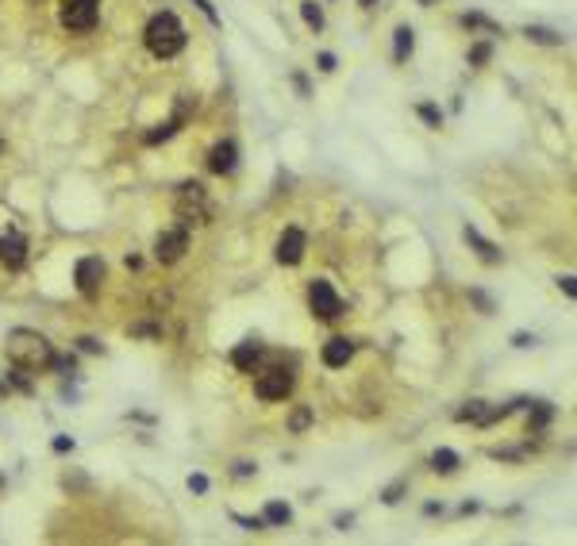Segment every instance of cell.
<instances>
[{"label": "cell", "instance_id": "6da1fadb", "mask_svg": "<svg viewBox=\"0 0 577 546\" xmlns=\"http://www.w3.org/2000/svg\"><path fill=\"white\" fill-rule=\"evenodd\" d=\"M4 351H8L12 366H23V370H47L54 361V346L47 342V335L31 331V327H12L8 339H4Z\"/></svg>", "mask_w": 577, "mask_h": 546}, {"label": "cell", "instance_id": "7a4b0ae2", "mask_svg": "<svg viewBox=\"0 0 577 546\" xmlns=\"http://www.w3.org/2000/svg\"><path fill=\"white\" fill-rule=\"evenodd\" d=\"M143 39H147V50L154 58H174V54L185 50V27H181V20L174 12H158V16H150Z\"/></svg>", "mask_w": 577, "mask_h": 546}, {"label": "cell", "instance_id": "3957f363", "mask_svg": "<svg viewBox=\"0 0 577 546\" xmlns=\"http://www.w3.org/2000/svg\"><path fill=\"white\" fill-rule=\"evenodd\" d=\"M177 215L185 219V224H208L212 219V204H208L204 196V185L200 181H185V185H177V200H174Z\"/></svg>", "mask_w": 577, "mask_h": 546}, {"label": "cell", "instance_id": "277c9868", "mask_svg": "<svg viewBox=\"0 0 577 546\" xmlns=\"http://www.w3.org/2000/svg\"><path fill=\"white\" fill-rule=\"evenodd\" d=\"M58 23L66 31H93L97 27V0H62Z\"/></svg>", "mask_w": 577, "mask_h": 546}, {"label": "cell", "instance_id": "5b68a950", "mask_svg": "<svg viewBox=\"0 0 577 546\" xmlns=\"http://www.w3.org/2000/svg\"><path fill=\"white\" fill-rule=\"evenodd\" d=\"M189 250V227L181 224V227H169V231H162L154 239V258L162 265H174V262H181V254Z\"/></svg>", "mask_w": 577, "mask_h": 546}, {"label": "cell", "instance_id": "8992f818", "mask_svg": "<svg viewBox=\"0 0 577 546\" xmlns=\"http://www.w3.org/2000/svg\"><path fill=\"white\" fill-rule=\"evenodd\" d=\"M308 308H312V316H320V320H339L342 316V300L327 281L308 285Z\"/></svg>", "mask_w": 577, "mask_h": 546}, {"label": "cell", "instance_id": "52a82bcc", "mask_svg": "<svg viewBox=\"0 0 577 546\" xmlns=\"http://www.w3.org/2000/svg\"><path fill=\"white\" fill-rule=\"evenodd\" d=\"M293 385H296V377L289 370H270L255 381V392H258V400H285L293 392Z\"/></svg>", "mask_w": 577, "mask_h": 546}, {"label": "cell", "instance_id": "ba28073f", "mask_svg": "<svg viewBox=\"0 0 577 546\" xmlns=\"http://www.w3.org/2000/svg\"><path fill=\"white\" fill-rule=\"evenodd\" d=\"M73 277H78V293L81 296H97L100 285H104V262H100V258H81Z\"/></svg>", "mask_w": 577, "mask_h": 546}, {"label": "cell", "instance_id": "9c48e42d", "mask_svg": "<svg viewBox=\"0 0 577 546\" xmlns=\"http://www.w3.org/2000/svg\"><path fill=\"white\" fill-rule=\"evenodd\" d=\"M23 262H27V239L20 231H4L0 235V265L20 270Z\"/></svg>", "mask_w": 577, "mask_h": 546}, {"label": "cell", "instance_id": "30bf717a", "mask_svg": "<svg viewBox=\"0 0 577 546\" xmlns=\"http://www.w3.org/2000/svg\"><path fill=\"white\" fill-rule=\"evenodd\" d=\"M304 243H308V239H304L301 227H289V231L277 239V262H281V265H296L304 258Z\"/></svg>", "mask_w": 577, "mask_h": 546}, {"label": "cell", "instance_id": "8fae6325", "mask_svg": "<svg viewBox=\"0 0 577 546\" xmlns=\"http://www.w3.org/2000/svg\"><path fill=\"white\" fill-rule=\"evenodd\" d=\"M235 162H239V147L231 143V139L215 143L212 154H208V169H212V174H231V169H235Z\"/></svg>", "mask_w": 577, "mask_h": 546}, {"label": "cell", "instance_id": "7c38bea8", "mask_svg": "<svg viewBox=\"0 0 577 546\" xmlns=\"http://www.w3.org/2000/svg\"><path fill=\"white\" fill-rule=\"evenodd\" d=\"M323 366H331V370H339V366H346V361L354 358V342L351 339H342V335H335L327 346H323Z\"/></svg>", "mask_w": 577, "mask_h": 546}, {"label": "cell", "instance_id": "4fadbf2b", "mask_svg": "<svg viewBox=\"0 0 577 546\" xmlns=\"http://www.w3.org/2000/svg\"><path fill=\"white\" fill-rule=\"evenodd\" d=\"M466 243H470V250H478V258L485 265H497L500 262V250H497V243H489V239H485V235L478 231V227H466Z\"/></svg>", "mask_w": 577, "mask_h": 546}, {"label": "cell", "instance_id": "5bb4252c", "mask_svg": "<svg viewBox=\"0 0 577 546\" xmlns=\"http://www.w3.org/2000/svg\"><path fill=\"white\" fill-rule=\"evenodd\" d=\"M258 354H262L258 339H243L235 351H231V366H235V370H243V373H250V370H255V361H258Z\"/></svg>", "mask_w": 577, "mask_h": 546}, {"label": "cell", "instance_id": "9a60e30c", "mask_svg": "<svg viewBox=\"0 0 577 546\" xmlns=\"http://www.w3.org/2000/svg\"><path fill=\"white\" fill-rule=\"evenodd\" d=\"M412 50H416V31H412L408 23H401V27L392 31V58H397V62H408Z\"/></svg>", "mask_w": 577, "mask_h": 546}, {"label": "cell", "instance_id": "2e32d148", "mask_svg": "<svg viewBox=\"0 0 577 546\" xmlns=\"http://www.w3.org/2000/svg\"><path fill=\"white\" fill-rule=\"evenodd\" d=\"M185 123V104L177 108V116L174 119H166V123H158L154 131H147V147H158V143H166V139H174L177 135V127Z\"/></svg>", "mask_w": 577, "mask_h": 546}, {"label": "cell", "instance_id": "e0dca14e", "mask_svg": "<svg viewBox=\"0 0 577 546\" xmlns=\"http://www.w3.org/2000/svg\"><path fill=\"white\" fill-rule=\"evenodd\" d=\"M262 519H266V523H274V527H285L289 519H293V508L281 504V500H270V504H266V512H262Z\"/></svg>", "mask_w": 577, "mask_h": 546}, {"label": "cell", "instance_id": "ac0fdd59", "mask_svg": "<svg viewBox=\"0 0 577 546\" xmlns=\"http://www.w3.org/2000/svg\"><path fill=\"white\" fill-rule=\"evenodd\" d=\"M431 469H435V473H454V469H458V454L447 450V447H439L435 454H431Z\"/></svg>", "mask_w": 577, "mask_h": 546}, {"label": "cell", "instance_id": "d6986e66", "mask_svg": "<svg viewBox=\"0 0 577 546\" xmlns=\"http://www.w3.org/2000/svg\"><path fill=\"white\" fill-rule=\"evenodd\" d=\"M531 408H535V416H531L528 431H531V435H539V431H543V427H547L550 420H554V408H550L547 400H535V404H531Z\"/></svg>", "mask_w": 577, "mask_h": 546}, {"label": "cell", "instance_id": "ffe728a7", "mask_svg": "<svg viewBox=\"0 0 577 546\" xmlns=\"http://www.w3.org/2000/svg\"><path fill=\"white\" fill-rule=\"evenodd\" d=\"M485 408H489L485 400H470L466 408H458V412H454V420H458V423H478L481 416H485Z\"/></svg>", "mask_w": 577, "mask_h": 546}, {"label": "cell", "instance_id": "44dd1931", "mask_svg": "<svg viewBox=\"0 0 577 546\" xmlns=\"http://www.w3.org/2000/svg\"><path fill=\"white\" fill-rule=\"evenodd\" d=\"M301 16H304V23H308L312 31L323 27V12H320V4H316V0H301Z\"/></svg>", "mask_w": 577, "mask_h": 546}, {"label": "cell", "instance_id": "7402d4cb", "mask_svg": "<svg viewBox=\"0 0 577 546\" xmlns=\"http://www.w3.org/2000/svg\"><path fill=\"white\" fill-rule=\"evenodd\" d=\"M523 35H528L531 43H543V47H558V43H562V35H558V31H550V27H528Z\"/></svg>", "mask_w": 577, "mask_h": 546}, {"label": "cell", "instance_id": "603a6c76", "mask_svg": "<svg viewBox=\"0 0 577 546\" xmlns=\"http://www.w3.org/2000/svg\"><path fill=\"white\" fill-rule=\"evenodd\" d=\"M404 492H408V477H397V481H392V485L381 492V500H385V504H401Z\"/></svg>", "mask_w": 577, "mask_h": 546}, {"label": "cell", "instance_id": "cb8c5ba5", "mask_svg": "<svg viewBox=\"0 0 577 546\" xmlns=\"http://www.w3.org/2000/svg\"><path fill=\"white\" fill-rule=\"evenodd\" d=\"M462 23H466V27H481V31H493V35H500V27H497L493 20H485L481 12H466V16H462Z\"/></svg>", "mask_w": 577, "mask_h": 546}, {"label": "cell", "instance_id": "d4e9b609", "mask_svg": "<svg viewBox=\"0 0 577 546\" xmlns=\"http://www.w3.org/2000/svg\"><path fill=\"white\" fill-rule=\"evenodd\" d=\"M231 519H235V523L243 527V531H262V527H266V519H262V516H239V512H231Z\"/></svg>", "mask_w": 577, "mask_h": 546}, {"label": "cell", "instance_id": "484cf974", "mask_svg": "<svg viewBox=\"0 0 577 546\" xmlns=\"http://www.w3.org/2000/svg\"><path fill=\"white\" fill-rule=\"evenodd\" d=\"M489 58H493V47H489V43H478V47L470 50V66H485Z\"/></svg>", "mask_w": 577, "mask_h": 546}, {"label": "cell", "instance_id": "4316f807", "mask_svg": "<svg viewBox=\"0 0 577 546\" xmlns=\"http://www.w3.org/2000/svg\"><path fill=\"white\" fill-rule=\"evenodd\" d=\"M416 112H420V116L427 119L431 127H443V112H439V108H435V104H420V108H416Z\"/></svg>", "mask_w": 577, "mask_h": 546}, {"label": "cell", "instance_id": "83f0119b", "mask_svg": "<svg viewBox=\"0 0 577 546\" xmlns=\"http://www.w3.org/2000/svg\"><path fill=\"white\" fill-rule=\"evenodd\" d=\"M470 300L481 308V316H493V300H489V293H481V289H470Z\"/></svg>", "mask_w": 577, "mask_h": 546}, {"label": "cell", "instance_id": "f1b7e54d", "mask_svg": "<svg viewBox=\"0 0 577 546\" xmlns=\"http://www.w3.org/2000/svg\"><path fill=\"white\" fill-rule=\"evenodd\" d=\"M23 373H27V370H23V366H16V370L8 373V381H12V385H16V389H20V392H31V381L23 377Z\"/></svg>", "mask_w": 577, "mask_h": 546}, {"label": "cell", "instance_id": "f546056e", "mask_svg": "<svg viewBox=\"0 0 577 546\" xmlns=\"http://www.w3.org/2000/svg\"><path fill=\"white\" fill-rule=\"evenodd\" d=\"M308 423H312V412H308V408H296V412H293V423H289V427H293V431H304Z\"/></svg>", "mask_w": 577, "mask_h": 546}, {"label": "cell", "instance_id": "4dcf8cb0", "mask_svg": "<svg viewBox=\"0 0 577 546\" xmlns=\"http://www.w3.org/2000/svg\"><path fill=\"white\" fill-rule=\"evenodd\" d=\"M131 335H147V339H158V335H162V327H154V323H135V327H131Z\"/></svg>", "mask_w": 577, "mask_h": 546}, {"label": "cell", "instance_id": "1f68e13d", "mask_svg": "<svg viewBox=\"0 0 577 546\" xmlns=\"http://www.w3.org/2000/svg\"><path fill=\"white\" fill-rule=\"evenodd\" d=\"M78 346H81L85 354H104V346H100V342L93 339V335H85V339H78Z\"/></svg>", "mask_w": 577, "mask_h": 546}, {"label": "cell", "instance_id": "d6a6232c", "mask_svg": "<svg viewBox=\"0 0 577 546\" xmlns=\"http://www.w3.org/2000/svg\"><path fill=\"white\" fill-rule=\"evenodd\" d=\"M193 4H196L200 12H204V16H208V23H215V27H220V16H215V8L208 4V0H193Z\"/></svg>", "mask_w": 577, "mask_h": 546}, {"label": "cell", "instance_id": "836d02e7", "mask_svg": "<svg viewBox=\"0 0 577 546\" xmlns=\"http://www.w3.org/2000/svg\"><path fill=\"white\" fill-rule=\"evenodd\" d=\"M50 447H54V454H69V450H73V439H66V435H58V439L50 442Z\"/></svg>", "mask_w": 577, "mask_h": 546}, {"label": "cell", "instance_id": "e575fe53", "mask_svg": "<svg viewBox=\"0 0 577 546\" xmlns=\"http://www.w3.org/2000/svg\"><path fill=\"white\" fill-rule=\"evenodd\" d=\"M189 488H193V492H208V477L204 473H193V477H189Z\"/></svg>", "mask_w": 577, "mask_h": 546}, {"label": "cell", "instance_id": "d590c367", "mask_svg": "<svg viewBox=\"0 0 577 546\" xmlns=\"http://www.w3.org/2000/svg\"><path fill=\"white\" fill-rule=\"evenodd\" d=\"M512 346H535V335H528V331H516V335H512Z\"/></svg>", "mask_w": 577, "mask_h": 546}, {"label": "cell", "instance_id": "8d00e7d4", "mask_svg": "<svg viewBox=\"0 0 577 546\" xmlns=\"http://www.w3.org/2000/svg\"><path fill=\"white\" fill-rule=\"evenodd\" d=\"M558 289L566 296H577V285H574V277H558Z\"/></svg>", "mask_w": 577, "mask_h": 546}, {"label": "cell", "instance_id": "74e56055", "mask_svg": "<svg viewBox=\"0 0 577 546\" xmlns=\"http://www.w3.org/2000/svg\"><path fill=\"white\" fill-rule=\"evenodd\" d=\"M250 473H258L255 462H239V466H235V477H250Z\"/></svg>", "mask_w": 577, "mask_h": 546}, {"label": "cell", "instance_id": "f35d334b", "mask_svg": "<svg viewBox=\"0 0 577 546\" xmlns=\"http://www.w3.org/2000/svg\"><path fill=\"white\" fill-rule=\"evenodd\" d=\"M316 62H320V69H323V73H331V69H335V54H327V50H323V54H320Z\"/></svg>", "mask_w": 577, "mask_h": 546}, {"label": "cell", "instance_id": "ab89813d", "mask_svg": "<svg viewBox=\"0 0 577 546\" xmlns=\"http://www.w3.org/2000/svg\"><path fill=\"white\" fill-rule=\"evenodd\" d=\"M351 523H354V516H335V527H339V531H351Z\"/></svg>", "mask_w": 577, "mask_h": 546}, {"label": "cell", "instance_id": "60d3db41", "mask_svg": "<svg viewBox=\"0 0 577 546\" xmlns=\"http://www.w3.org/2000/svg\"><path fill=\"white\" fill-rule=\"evenodd\" d=\"M358 4H362V8H373V4H377V0H358Z\"/></svg>", "mask_w": 577, "mask_h": 546}, {"label": "cell", "instance_id": "b9f144b4", "mask_svg": "<svg viewBox=\"0 0 577 546\" xmlns=\"http://www.w3.org/2000/svg\"><path fill=\"white\" fill-rule=\"evenodd\" d=\"M4 392H8V385H4V381H0V396H4Z\"/></svg>", "mask_w": 577, "mask_h": 546}, {"label": "cell", "instance_id": "7bdbcfd3", "mask_svg": "<svg viewBox=\"0 0 577 546\" xmlns=\"http://www.w3.org/2000/svg\"><path fill=\"white\" fill-rule=\"evenodd\" d=\"M420 4H423V8H431V4H435V0H420Z\"/></svg>", "mask_w": 577, "mask_h": 546}]
</instances>
